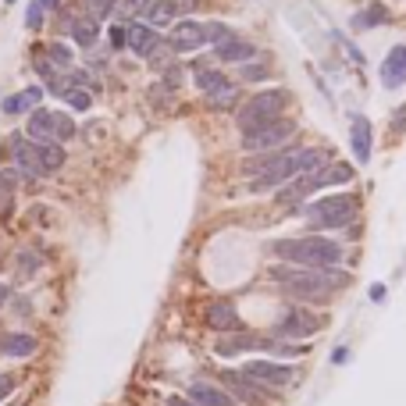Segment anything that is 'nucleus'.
<instances>
[{"label": "nucleus", "mask_w": 406, "mask_h": 406, "mask_svg": "<svg viewBox=\"0 0 406 406\" xmlns=\"http://www.w3.org/2000/svg\"><path fill=\"white\" fill-rule=\"evenodd\" d=\"M353 179V168L346 161H328L325 168H317L310 171V175H299L292 179L289 185L278 189V207H296V203H303L307 196H314L317 189H325V185H338V182H349Z\"/></svg>", "instance_id": "nucleus-4"}, {"label": "nucleus", "mask_w": 406, "mask_h": 406, "mask_svg": "<svg viewBox=\"0 0 406 406\" xmlns=\"http://www.w3.org/2000/svg\"><path fill=\"white\" fill-rule=\"evenodd\" d=\"M406 82V43L389 50V57L381 61V85L385 90H399Z\"/></svg>", "instance_id": "nucleus-16"}, {"label": "nucleus", "mask_w": 406, "mask_h": 406, "mask_svg": "<svg viewBox=\"0 0 406 406\" xmlns=\"http://www.w3.org/2000/svg\"><path fill=\"white\" fill-rule=\"evenodd\" d=\"M392 21V14H389V8L385 4H367L356 18H353V26L356 29H374V26H389Z\"/></svg>", "instance_id": "nucleus-26"}, {"label": "nucleus", "mask_w": 406, "mask_h": 406, "mask_svg": "<svg viewBox=\"0 0 406 406\" xmlns=\"http://www.w3.org/2000/svg\"><path fill=\"white\" fill-rule=\"evenodd\" d=\"M47 57L54 61L57 72H72V64H75V61H72V50L64 47V43H50V47H47Z\"/></svg>", "instance_id": "nucleus-30"}, {"label": "nucleus", "mask_w": 406, "mask_h": 406, "mask_svg": "<svg viewBox=\"0 0 406 406\" xmlns=\"http://www.w3.org/2000/svg\"><path fill=\"white\" fill-rule=\"evenodd\" d=\"M36 346L39 342L32 335H26V332H8L4 338H0V349H4L8 356H32Z\"/></svg>", "instance_id": "nucleus-25"}, {"label": "nucleus", "mask_w": 406, "mask_h": 406, "mask_svg": "<svg viewBox=\"0 0 406 406\" xmlns=\"http://www.w3.org/2000/svg\"><path fill=\"white\" fill-rule=\"evenodd\" d=\"M328 154L317 146H303V150H267V154H250L243 161V175L250 179V189L267 192V189H282L299 175L325 168Z\"/></svg>", "instance_id": "nucleus-1"}, {"label": "nucleus", "mask_w": 406, "mask_h": 406, "mask_svg": "<svg viewBox=\"0 0 406 406\" xmlns=\"http://www.w3.org/2000/svg\"><path fill=\"white\" fill-rule=\"evenodd\" d=\"M239 75H243L246 82H256V79H267V68H264V64H261V68H256V64H246Z\"/></svg>", "instance_id": "nucleus-35"}, {"label": "nucleus", "mask_w": 406, "mask_h": 406, "mask_svg": "<svg viewBox=\"0 0 406 406\" xmlns=\"http://www.w3.org/2000/svg\"><path fill=\"white\" fill-rule=\"evenodd\" d=\"M271 278L282 285L285 296L292 299H307V303H328V299L349 285V274L338 267H271Z\"/></svg>", "instance_id": "nucleus-2"}, {"label": "nucleus", "mask_w": 406, "mask_h": 406, "mask_svg": "<svg viewBox=\"0 0 406 406\" xmlns=\"http://www.w3.org/2000/svg\"><path fill=\"white\" fill-rule=\"evenodd\" d=\"M128 47H132V54H139V57H154L161 47H164V39L157 36V29L154 26H143V21H139V26H132V29H128Z\"/></svg>", "instance_id": "nucleus-18"}, {"label": "nucleus", "mask_w": 406, "mask_h": 406, "mask_svg": "<svg viewBox=\"0 0 406 406\" xmlns=\"http://www.w3.org/2000/svg\"><path fill=\"white\" fill-rule=\"evenodd\" d=\"M371 299H378V303H381V299H385V285H374L371 289Z\"/></svg>", "instance_id": "nucleus-38"}, {"label": "nucleus", "mask_w": 406, "mask_h": 406, "mask_svg": "<svg viewBox=\"0 0 406 406\" xmlns=\"http://www.w3.org/2000/svg\"><path fill=\"white\" fill-rule=\"evenodd\" d=\"M14 175L11 171H4V175H0V218H11V203H14V182H11Z\"/></svg>", "instance_id": "nucleus-29"}, {"label": "nucleus", "mask_w": 406, "mask_h": 406, "mask_svg": "<svg viewBox=\"0 0 406 406\" xmlns=\"http://www.w3.org/2000/svg\"><path fill=\"white\" fill-rule=\"evenodd\" d=\"M11 161L18 168L21 179H47V171L39 164V150H36V139L29 136H11Z\"/></svg>", "instance_id": "nucleus-12"}, {"label": "nucleus", "mask_w": 406, "mask_h": 406, "mask_svg": "<svg viewBox=\"0 0 406 406\" xmlns=\"http://www.w3.org/2000/svg\"><path fill=\"white\" fill-rule=\"evenodd\" d=\"M136 14L143 18V26L161 29V26H171V21L179 18V4L175 0H139Z\"/></svg>", "instance_id": "nucleus-15"}, {"label": "nucleus", "mask_w": 406, "mask_h": 406, "mask_svg": "<svg viewBox=\"0 0 406 406\" xmlns=\"http://www.w3.org/2000/svg\"><path fill=\"white\" fill-rule=\"evenodd\" d=\"M36 271H39V253L21 250V253H18V274L29 278V274H36Z\"/></svg>", "instance_id": "nucleus-31"}, {"label": "nucleus", "mask_w": 406, "mask_h": 406, "mask_svg": "<svg viewBox=\"0 0 406 406\" xmlns=\"http://www.w3.org/2000/svg\"><path fill=\"white\" fill-rule=\"evenodd\" d=\"M61 97L68 100V107H75V111H90V103H93V93L82 90V85H68Z\"/></svg>", "instance_id": "nucleus-28"}, {"label": "nucleus", "mask_w": 406, "mask_h": 406, "mask_svg": "<svg viewBox=\"0 0 406 406\" xmlns=\"http://www.w3.org/2000/svg\"><path fill=\"white\" fill-rule=\"evenodd\" d=\"M26 136L39 139V143H68L75 136V121L61 111H29V125H26Z\"/></svg>", "instance_id": "nucleus-7"}, {"label": "nucleus", "mask_w": 406, "mask_h": 406, "mask_svg": "<svg viewBox=\"0 0 406 406\" xmlns=\"http://www.w3.org/2000/svg\"><path fill=\"white\" fill-rule=\"evenodd\" d=\"M274 342H278V338L256 335V332H225V335L218 338V346H214V353H221V356H239V353H250V349L274 353Z\"/></svg>", "instance_id": "nucleus-11"}, {"label": "nucleus", "mask_w": 406, "mask_h": 406, "mask_svg": "<svg viewBox=\"0 0 406 406\" xmlns=\"http://www.w3.org/2000/svg\"><path fill=\"white\" fill-rule=\"evenodd\" d=\"M303 218L310 228H342L356 218V200L353 196H321L310 207H303Z\"/></svg>", "instance_id": "nucleus-6"}, {"label": "nucleus", "mask_w": 406, "mask_h": 406, "mask_svg": "<svg viewBox=\"0 0 406 406\" xmlns=\"http://www.w3.org/2000/svg\"><path fill=\"white\" fill-rule=\"evenodd\" d=\"M43 8H61V0H39Z\"/></svg>", "instance_id": "nucleus-41"}, {"label": "nucleus", "mask_w": 406, "mask_h": 406, "mask_svg": "<svg viewBox=\"0 0 406 406\" xmlns=\"http://www.w3.org/2000/svg\"><path fill=\"white\" fill-rule=\"evenodd\" d=\"M221 381H225V389L232 392V399H243V403H261L264 399V385H256L253 378H246L239 371H225Z\"/></svg>", "instance_id": "nucleus-17"}, {"label": "nucleus", "mask_w": 406, "mask_h": 406, "mask_svg": "<svg viewBox=\"0 0 406 406\" xmlns=\"http://www.w3.org/2000/svg\"><path fill=\"white\" fill-rule=\"evenodd\" d=\"M26 26L29 29H39L43 26V4L36 0V4H29V11H26Z\"/></svg>", "instance_id": "nucleus-33"}, {"label": "nucleus", "mask_w": 406, "mask_h": 406, "mask_svg": "<svg viewBox=\"0 0 406 406\" xmlns=\"http://www.w3.org/2000/svg\"><path fill=\"white\" fill-rule=\"evenodd\" d=\"M14 385H18V374H4V378H0V399H8L14 392Z\"/></svg>", "instance_id": "nucleus-36"}, {"label": "nucleus", "mask_w": 406, "mask_h": 406, "mask_svg": "<svg viewBox=\"0 0 406 406\" xmlns=\"http://www.w3.org/2000/svg\"><path fill=\"white\" fill-rule=\"evenodd\" d=\"M39 100H43V85H29V90H21V93L4 100V114H29L39 107Z\"/></svg>", "instance_id": "nucleus-24"}, {"label": "nucleus", "mask_w": 406, "mask_h": 406, "mask_svg": "<svg viewBox=\"0 0 406 406\" xmlns=\"http://www.w3.org/2000/svg\"><path fill=\"white\" fill-rule=\"evenodd\" d=\"M8 4H14V0H8Z\"/></svg>", "instance_id": "nucleus-42"}, {"label": "nucleus", "mask_w": 406, "mask_h": 406, "mask_svg": "<svg viewBox=\"0 0 406 406\" xmlns=\"http://www.w3.org/2000/svg\"><path fill=\"white\" fill-rule=\"evenodd\" d=\"M243 374L253 378L256 385H271V389H282V385H289L296 378L292 367H282V363H271V360H250Z\"/></svg>", "instance_id": "nucleus-14"}, {"label": "nucleus", "mask_w": 406, "mask_h": 406, "mask_svg": "<svg viewBox=\"0 0 406 406\" xmlns=\"http://www.w3.org/2000/svg\"><path fill=\"white\" fill-rule=\"evenodd\" d=\"M285 107H289V93H285V90L253 93V97L239 107V114H235V125H239L243 132H250V128H256V125H267V121H274V118H282Z\"/></svg>", "instance_id": "nucleus-5"}, {"label": "nucleus", "mask_w": 406, "mask_h": 406, "mask_svg": "<svg viewBox=\"0 0 406 406\" xmlns=\"http://www.w3.org/2000/svg\"><path fill=\"white\" fill-rule=\"evenodd\" d=\"M168 406H200V403H192V399H182V396H171Z\"/></svg>", "instance_id": "nucleus-37"}, {"label": "nucleus", "mask_w": 406, "mask_h": 406, "mask_svg": "<svg viewBox=\"0 0 406 406\" xmlns=\"http://www.w3.org/2000/svg\"><path fill=\"white\" fill-rule=\"evenodd\" d=\"M292 136H296V125L285 118H274L267 125H256L250 132H243V150H250V154H267V150H282Z\"/></svg>", "instance_id": "nucleus-8"}, {"label": "nucleus", "mask_w": 406, "mask_h": 406, "mask_svg": "<svg viewBox=\"0 0 406 406\" xmlns=\"http://www.w3.org/2000/svg\"><path fill=\"white\" fill-rule=\"evenodd\" d=\"M207 29V43H214V47H218V43H225L228 36H235L228 26H221V21H210V26H203Z\"/></svg>", "instance_id": "nucleus-32"}, {"label": "nucleus", "mask_w": 406, "mask_h": 406, "mask_svg": "<svg viewBox=\"0 0 406 406\" xmlns=\"http://www.w3.org/2000/svg\"><path fill=\"white\" fill-rule=\"evenodd\" d=\"M203 43H207V29H203V21H192V18L175 21V29L168 36V47L175 54H189V50L203 47Z\"/></svg>", "instance_id": "nucleus-13"}, {"label": "nucleus", "mask_w": 406, "mask_h": 406, "mask_svg": "<svg viewBox=\"0 0 406 406\" xmlns=\"http://www.w3.org/2000/svg\"><path fill=\"white\" fill-rule=\"evenodd\" d=\"M349 139H353V154H356V161H360V164H367V161H371V139H374L371 121H367V118H353Z\"/></svg>", "instance_id": "nucleus-23"}, {"label": "nucleus", "mask_w": 406, "mask_h": 406, "mask_svg": "<svg viewBox=\"0 0 406 406\" xmlns=\"http://www.w3.org/2000/svg\"><path fill=\"white\" fill-rule=\"evenodd\" d=\"M271 253L292 267H338L346 250L328 235H296V239H274Z\"/></svg>", "instance_id": "nucleus-3"}, {"label": "nucleus", "mask_w": 406, "mask_h": 406, "mask_svg": "<svg viewBox=\"0 0 406 406\" xmlns=\"http://www.w3.org/2000/svg\"><path fill=\"white\" fill-rule=\"evenodd\" d=\"M111 47H114V50H125V47H128V29L111 26Z\"/></svg>", "instance_id": "nucleus-34"}, {"label": "nucleus", "mask_w": 406, "mask_h": 406, "mask_svg": "<svg viewBox=\"0 0 406 406\" xmlns=\"http://www.w3.org/2000/svg\"><path fill=\"white\" fill-rule=\"evenodd\" d=\"M189 399L200 403V406H235V399L225 389H218V385H210V381H192L189 385Z\"/></svg>", "instance_id": "nucleus-22"}, {"label": "nucleus", "mask_w": 406, "mask_h": 406, "mask_svg": "<svg viewBox=\"0 0 406 406\" xmlns=\"http://www.w3.org/2000/svg\"><path fill=\"white\" fill-rule=\"evenodd\" d=\"M346 356H349V353H346V346H338V349H335V356H332V360H335V363H342V360H346Z\"/></svg>", "instance_id": "nucleus-39"}, {"label": "nucleus", "mask_w": 406, "mask_h": 406, "mask_svg": "<svg viewBox=\"0 0 406 406\" xmlns=\"http://www.w3.org/2000/svg\"><path fill=\"white\" fill-rule=\"evenodd\" d=\"M36 150H39V164H43V171H47V175H54V171L64 164L61 143H39V139H36Z\"/></svg>", "instance_id": "nucleus-27"}, {"label": "nucleus", "mask_w": 406, "mask_h": 406, "mask_svg": "<svg viewBox=\"0 0 406 406\" xmlns=\"http://www.w3.org/2000/svg\"><path fill=\"white\" fill-rule=\"evenodd\" d=\"M196 85L214 107H232L235 100H239V90L232 85V79L214 72V68H203V64H196Z\"/></svg>", "instance_id": "nucleus-10"}, {"label": "nucleus", "mask_w": 406, "mask_h": 406, "mask_svg": "<svg viewBox=\"0 0 406 406\" xmlns=\"http://www.w3.org/2000/svg\"><path fill=\"white\" fill-rule=\"evenodd\" d=\"M64 29H68L75 36V43H79V47H85V50H90L93 43H97V36H100L97 18H90V14H64Z\"/></svg>", "instance_id": "nucleus-21"}, {"label": "nucleus", "mask_w": 406, "mask_h": 406, "mask_svg": "<svg viewBox=\"0 0 406 406\" xmlns=\"http://www.w3.org/2000/svg\"><path fill=\"white\" fill-rule=\"evenodd\" d=\"M321 325H325V321H321L317 314H310L307 307H289L282 317H278L274 335H282V338L296 342V338H310V335H317Z\"/></svg>", "instance_id": "nucleus-9"}, {"label": "nucleus", "mask_w": 406, "mask_h": 406, "mask_svg": "<svg viewBox=\"0 0 406 406\" xmlns=\"http://www.w3.org/2000/svg\"><path fill=\"white\" fill-rule=\"evenodd\" d=\"M8 296H11V289H8V285H0V307L8 303Z\"/></svg>", "instance_id": "nucleus-40"}, {"label": "nucleus", "mask_w": 406, "mask_h": 406, "mask_svg": "<svg viewBox=\"0 0 406 406\" xmlns=\"http://www.w3.org/2000/svg\"><path fill=\"white\" fill-rule=\"evenodd\" d=\"M207 325L214 332H239V310L232 299H214L207 307Z\"/></svg>", "instance_id": "nucleus-19"}, {"label": "nucleus", "mask_w": 406, "mask_h": 406, "mask_svg": "<svg viewBox=\"0 0 406 406\" xmlns=\"http://www.w3.org/2000/svg\"><path fill=\"white\" fill-rule=\"evenodd\" d=\"M214 54H218V61H225V64H246V61L256 57V47L246 43V39H239V36H228L225 43L214 47Z\"/></svg>", "instance_id": "nucleus-20"}]
</instances>
